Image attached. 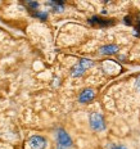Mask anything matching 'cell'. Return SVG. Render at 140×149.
<instances>
[{
	"instance_id": "cell-1",
	"label": "cell",
	"mask_w": 140,
	"mask_h": 149,
	"mask_svg": "<svg viewBox=\"0 0 140 149\" xmlns=\"http://www.w3.org/2000/svg\"><path fill=\"white\" fill-rule=\"evenodd\" d=\"M57 143L58 149H71L72 148V139L64 131L63 129H59L57 131Z\"/></svg>"
},
{
	"instance_id": "cell-2",
	"label": "cell",
	"mask_w": 140,
	"mask_h": 149,
	"mask_svg": "<svg viewBox=\"0 0 140 149\" xmlns=\"http://www.w3.org/2000/svg\"><path fill=\"white\" fill-rule=\"evenodd\" d=\"M90 126L94 131H103L105 129V122H104V118L100 113L98 112H93L90 114Z\"/></svg>"
},
{
	"instance_id": "cell-3",
	"label": "cell",
	"mask_w": 140,
	"mask_h": 149,
	"mask_svg": "<svg viewBox=\"0 0 140 149\" xmlns=\"http://www.w3.org/2000/svg\"><path fill=\"white\" fill-rule=\"evenodd\" d=\"M29 144L32 149H45L46 148V139L39 135H33L30 138Z\"/></svg>"
},
{
	"instance_id": "cell-4",
	"label": "cell",
	"mask_w": 140,
	"mask_h": 149,
	"mask_svg": "<svg viewBox=\"0 0 140 149\" xmlns=\"http://www.w3.org/2000/svg\"><path fill=\"white\" fill-rule=\"evenodd\" d=\"M94 98H95V90L89 88L81 91V94L79 95V102L82 104H86V103H90Z\"/></svg>"
},
{
	"instance_id": "cell-5",
	"label": "cell",
	"mask_w": 140,
	"mask_h": 149,
	"mask_svg": "<svg viewBox=\"0 0 140 149\" xmlns=\"http://www.w3.org/2000/svg\"><path fill=\"white\" fill-rule=\"evenodd\" d=\"M89 22L93 24V26H102V27H105V26H112L114 23L113 19H105V18H102V17H91L89 19Z\"/></svg>"
},
{
	"instance_id": "cell-6",
	"label": "cell",
	"mask_w": 140,
	"mask_h": 149,
	"mask_svg": "<svg viewBox=\"0 0 140 149\" xmlns=\"http://www.w3.org/2000/svg\"><path fill=\"white\" fill-rule=\"evenodd\" d=\"M118 49H120V48H118L117 45L111 44V45L102 46V48L99 49V52H100L102 55H112V54H116V53L118 52Z\"/></svg>"
},
{
	"instance_id": "cell-7",
	"label": "cell",
	"mask_w": 140,
	"mask_h": 149,
	"mask_svg": "<svg viewBox=\"0 0 140 149\" xmlns=\"http://www.w3.org/2000/svg\"><path fill=\"white\" fill-rule=\"evenodd\" d=\"M85 71H86V70L81 66V64L77 63L76 66H73V67H72V70H71V74H72L73 77H80V76H82Z\"/></svg>"
},
{
	"instance_id": "cell-8",
	"label": "cell",
	"mask_w": 140,
	"mask_h": 149,
	"mask_svg": "<svg viewBox=\"0 0 140 149\" xmlns=\"http://www.w3.org/2000/svg\"><path fill=\"white\" fill-rule=\"evenodd\" d=\"M49 7H52L54 9V12H58V13H62L64 9V3L63 1H49L48 3Z\"/></svg>"
},
{
	"instance_id": "cell-9",
	"label": "cell",
	"mask_w": 140,
	"mask_h": 149,
	"mask_svg": "<svg viewBox=\"0 0 140 149\" xmlns=\"http://www.w3.org/2000/svg\"><path fill=\"white\" fill-rule=\"evenodd\" d=\"M81 66L85 68V70H88V68H90V67H93V64H94V62L93 61H90V59H86V58H84V59H81L79 62Z\"/></svg>"
},
{
	"instance_id": "cell-10",
	"label": "cell",
	"mask_w": 140,
	"mask_h": 149,
	"mask_svg": "<svg viewBox=\"0 0 140 149\" xmlns=\"http://www.w3.org/2000/svg\"><path fill=\"white\" fill-rule=\"evenodd\" d=\"M32 15L33 17L40 18V19H42V21H45L46 18H48V13H45V12H33Z\"/></svg>"
},
{
	"instance_id": "cell-11",
	"label": "cell",
	"mask_w": 140,
	"mask_h": 149,
	"mask_svg": "<svg viewBox=\"0 0 140 149\" xmlns=\"http://www.w3.org/2000/svg\"><path fill=\"white\" fill-rule=\"evenodd\" d=\"M26 5L31 9V10H35V9L39 8V3H36V1H27Z\"/></svg>"
},
{
	"instance_id": "cell-12",
	"label": "cell",
	"mask_w": 140,
	"mask_h": 149,
	"mask_svg": "<svg viewBox=\"0 0 140 149\" xmlns=\"http://www.w3.org/2000/svg\"><path fill=\"white\" fill-rule=\"evenodd\" d=\"M111 149H127L125 145H121V144H118V145H113V147H111Z\"/></svg>"
},
{
	"instance_id": "cell-13",
	"label": "cell",
	"mask_w": 140,
	"mask_h": 149,
	"mask_svg": "<svg viewBox=\"0 0 140 149\" xmlns=\"http://www.w3.org/2000/svg\"><path fill=\"white\" fill-rule=\"evenodd\" d=\"M136 89H138L139 91H140V74H139L138 77H136Z\"/></svg>"
},
{
	"instance_id": "cell-14",
	"label": "cell",
	"mask_w": 140,
	"mask_h": 149,
	"mask_svg": "<svg viewBox=\"0 0 140 149\" xmlns=\"http://www.w3.org/2000/svg\"><path fill=\"white\" fill-rule=\"evenodd\" d=\"M125 23H126V24H131V19L126 17V18H125Z\"/></svg>"
}]
</instances>
